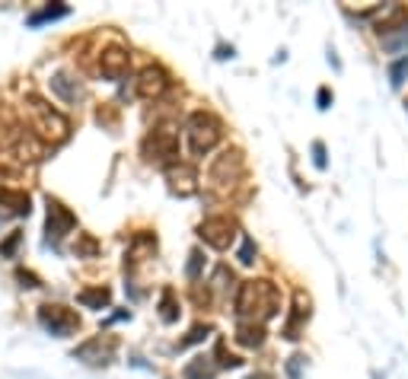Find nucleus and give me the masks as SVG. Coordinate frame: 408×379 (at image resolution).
<instances>
[{
    "label": "nucleus",
    "instance_id": "nucleus-26",
    "mask_svg": "<svg viewBox=\"0 0 408 379\" xmlns=\"http://www.w3.org/2000/svg\"><path fill=\"white\" fill-rule=\"evenodd\" d=\"M240 262L242 264H252L255 262V242L249 236H242V246H240Z\"/></svg>",
    "mask_w": 408,
    "mask_h": 379
},
{
    "label": "nucleus",
    "instance_id": "nucleus-19",
    "mask_svg": "<svg viewBox=\"0 0 408 379\" xmlns=\"http://www.w3.org/2000/svg\"><path fill=\"white\" fill-rule=\"evenodd\" d=\"M159 319L166 322V325L179 322V303H175V293L169 287L163 290V297H159Z\"/></svg>",
    "mask_w": 408,
    "mask_h": 379
},
{
    "label": "nucleus",
    "instance_id": "nucleus-8",
    "mask_svg": "<svg viewBox=\"0 0 408 379\" xmlns=\"http://www.w3.org/2000/svg\"><path fill=\"white\" fill-rule=\"evenodd\" d=\"M77 226V217L67 211L61 201H55V198H48V223H45V233H48V246H55L58 249L61 246V240H64L67 233Z\"/></svg>",
    "mask_w": 408,
    "mask_h": 379
},
{
    "label": "nucleus",
    "instance_id": "nucleus-30",
    "mask_svg": "<svg viewBox=\"0 0 408 379\" xmlns=\"http://www.w3.org/2000/svg\"><path fill=\"white\" fill-rule=\"evenodd\" d=\"M17 278L23 280V287H42V284H39V278H35V274H29V271H19Z\"/></svg>",
    "mask_w": 408,
    "mask_h": 379
},
{
    "label": "nucleus",
    "instance_id": "nucleus-23",
    "mask_svg": "<svg viewBox=\"0 0 408 379\" xmlns=\"http://www.w3.org/2000/svg\"><path fill=\"white\" fill-rule=\"evenodd\" d=\"M201 268H204V252H201V249H195L192 255H188V268H185L188 280H198L201 278Z\"/></svg>",
    "mask_w": 408,
    "mask_h": 379
},
{
    "label": "nucleus",
    "instance_id": "nucleus-12",
    "mask_svg": "<svg viewBox=\"0 0 408 379\" xmlns=\"http://www.w3.org/2000/svg\"><path fill=\"white\" fill-rule=\"evenodd\" d=\"M166 179H169V188H173V195H179V198H188V195H195V191H198V175H195V169L188 163L166 166Z\"/></svg>",
    "mask_w": 408,
    "mask_h": 379
},
{
    "label": "nucleus",
    "instance_id": "nucleus-31",
    "mask_svg": "<svg viewBox=\"0 0 408 379\" xmlns=\"http://www.w3.org/2000/svg\"><path fill=\"white\" fill-rule=\"evenodd\" d=\"M316 102H319V108H329V102H332V93L322 86V90H319V96H316Z\"/></svg>",
    "mask_w": 408,
    "mask_h": 379
},
{
    "label": "nucleus",
    "instance_id": "nucleus-7",
    "mask_svg": "<svg viewBox=\"0 0 408 379\" xmlns=\"http://www.w3.org/2000/svg\"><path fill=\"white\" fill-rule=\"evenodd\" d=\"M236 233H240V226H236L233 217H208V220L198 223V236L208 242L211 249H220V252L233 246Z\"/></svg>",
    "mask_w": 408,
    "mask_h": 379
},
{
    "label": "nucleus",
    "instance_id": "nucleus-14",
    "mask_svg": "<svg viewBox=\"0 0 408 379\" xmlns=\"http://www.w3.org/2000/svg\"><path fill=\"white\" fill-rule=\"evenodd\" d=\"M265 325H258V322H240L236 325V341L242 347H262L265 344Z\"/></svg>",
    "mask_w": 408,
    "mask_h": 379
},
{
    "label": "nucleus",
    "instance_id": "nucleus-3",
    "mask_svg": "<svg viewBox=\"0 0 408 379\" xmlns=\"http://www.w3.org/2000/svg\"><path fill=\"white\" fill-rule=\"evenodd\" d=\"M240 179H242V153L240 150H224V153L211 163V175H208L211 188H214L217 195H230Z\"/></svg>",
    "mask_w": 408,
    "mask_h": 379
},
{
    "label": "nucleus",
    "instance_id": "nucleus-17",
    "mask_svg": "<svg viewBox=\"0 0 408 379\" xmlns=\"http://www.w3.org/2000/svg\"><path fill=\"white\" fill-rule=\"evenodd\" d=\"M0 207H7L10 214L26 217L29 214V195L26 191H13V188H0Z\"/></svg>",
    "mask_w": 408,
    "mask_h": 379
},
{
    "label": "nucleus",
    "instance_id": "nucleus-24",
    "mask_svg": "<svg viewBox=\"0 0 408 379\" xmlns=\"http://www.w3.org/2000/svg\"><path fill=\"white\" fill-rule=\"evenodd\" d=\"M208 335H211V329H208V325H195V329L188 331V338H185V341H179V351H185L188 344H198V341H201V338H208Z\"/></svg>",
    "mask_w": 408,
    "mask_h": 379
},
{
    "label": "nucleus",
    "instance_id": "nucleus-18",
    "mask_svg": "<svg viewBox=\"0 0 408 379\" xmlns=\"http://www.w3.org/2000/svg\"><path fill=\"white\" fill-rule=\"evenodd\" d=\"M214 363H211V357H195L188 367H185L182 376L185 379H214Z\"/></svg>",
    "mask_w": 408,
    "mask_h": 379
},
{
    "label": "nucleus",
    "instance_id": "nucleus-10",
    "mask_svg": "<svg viewBox=\"0 0 408 379\" xmlns=\"http://www.w3.org/2000/svg\"><path fill=\"white\" fill-rule=\"evenodd\" d=\"M166 90H169V74L163 67L150 64L137 74V96H141V99H159Z\"/></svg>",
    "mask_w": 408,
    "mask_h": 379
},
{
    "label": "nucleus",
    "instance_id": "nucleus-2",
    "mask_svg": "<svg viewBox=\"0 0 408 379\" xmlns=\"http://www.w3.org/2000/svg\"><path fill=\"white\" fill-rule=\"evenodd\" d=\"M185 137H188V147H192L195 157H208L211 150L220 144V137H224V124H220V118L214 112L198 108L185 122Z\"/></svg>",
    "mask_w": 408,
    "mask_h": 379
},
{
    "label": "nucleus",
    "instance_id": "nucleus-20",
    "mask_svg": "<svg viewBox=\"0 0 408 379\" xmlns=\"http://www.w3.org/2000/svg\"><path fill=\"white\" fill-rule=\"evenodd\" d=\"M70 10L64 7V3H58V7H45V10H39V13H32L29 17V26H39V23H48V19H61V17H67Z\"/></svg>",
    "mask_w": 408,
    "mask_h": 379
},
{
    "label": "nucleus",
    "instance_id": "nucleus-4",
    "mask_svg": "<svg viewBox=\"0 0 408 379\" xmlns=\"http://www.w3.org/2000/svg\"><path fill=\"white\" fill-rule=\"evenodd\" d=\"M141 153L150 163L173 166V163H179V137L173 131H150L141 144Z\"/></svg>",
    "mask_w": 408,
    "mask_h": 379
},
{
    "label": "nucleus",
    "instance_id": "nucleus-11",
    "mask_svg": "<svg viewBox=\"0 0 408 379\" xmlns=\"http://www.w3.org/2000/svg\"><path fill=\"white\" fill-rule=\"evenodd\" d=\"M128 64H131V55H128L122 45H108L99 55V70L106 80H122L128 74Z\"/></svg>",
    "mask_w": 408,
    "mask_h": 379
},
{
    "label": "nucleus",
    "instance_id": "nucleus-32",
    "mask_svg": "<svg viewBox=\"0 0 408 379\" xmlns=\"http://www.w3.org/2000/svg\"><path fill=\"white\" fill-rule=\"evenodd\" d=\"M249 379H275V376H271V373H252Z\"/></svg>",
    "mask_w": 408,
    "mask_h": 379
},
{
    "label": "nucleus",
    "instance_id": "nucleus-21",
    "mask_svg": "<svg viewBox=\"0 0 408 379\" xmlns=\"http://www.w3.org/2000/svg\"><path fill=\"white\" fill-rule=\"evenodd\" d=\"M96 252H99V242L93 240L90 233H80V236H77V255L93 258V255H96Z\"/></svg>",
    "mask_w": 408,
    "mask_h": 379
},
{
    "label": "nucleus",
    "instance_id": "nucleus-5",
    "mask_svg": "<svg viewBox=\"0 0 408 379\" xmlns=\"http://www.w3.org/2000/svg\"><path fill=\"white\" fill-rule=\"evenodd\" d=\"M39 322H42V329L51 331L55 338H67V335H74L80 329V315L74 309H67V306H58V303H45L39 306Z\"/></svg>",
    "mask_w": 408,
    "mask_h": 379
},
{
    "label": "nucleus",
    "instance_id": "nucleus-9",
    "mask_svg": "<svg viewBox=\"0 0 408 379\" xmlns=\"http://www.w3.org/2000/svg\"><path fill=\"white\" fill-rule=\"evenodd\" d=\"M115 347H118V341L112 338V335H96V338L84 341V344L77 347L74 357L84 363H93V367H99V363H108L115 357Z\"/></svg>",
    "mask_w": 408,
    "mask_h": 379
},
{
    "label": "nucleus",
    "instance_id": "nucleus-15",
    "mask_svg": "<svg viewBox=\"0 0 408 379\" xmlns=\"http://www.w3.org/2000/svg\"><path fill=\"white\" fill-rule=\"evenodd\" d=\"M77 303L86 306V309H106L108 303H112V293H108V287H86L77 293Z\"/></svg>",
    "mask_w": 408,
    "mask_h": 379
},
{
    "label": "nucleus",
    "instance_id": "nucleus-27",
    "mask_svg": "<svg viewBox=\"0 0 408 379\" xmlns=\"http://www.w3.org/2000/svg\"><path fill=\"white\" fill-rule=\"evenodd\" d=\"M19 242H23V233H10V236H7V242L0 246V255H3V258H10L13 252H17V246H19Z\"/></svg>",
    "mask_w": 408,
    "mask_h": 379
},
{
    "label": "nucleus",
    "instance_id": "nucleus-22",
    "mask_svg": "<svg viewBox=\"0 0 408 379\" xmlns=\"http://www.w3.org/2000/svg\"><path fill=\"white\" fill-rule=\"evenodd\" d=\"M405 77H408V58H399L396 64H389V83L396 86V90L405 83Z\"/></svg>",
    "mask_w": 408,
    "mask_h": 379
},
{
    "label": "nucleus",
    "instance_id": "nucleus-6",
    "mask_svg": "<svg viewBox=\"0 0 408 379\" xmlns=\"http://www.w3.org/2000/svg\"><path fill=\"white\" fill-rule=\"evenodd\" d=\"M29 106H32L35 112V134L45 140H64L67 131H70V124H67V118L61 115V112H55L51 106H45L42 99H29Z\"/></svg>",
    "mask_w": 408,
    "mask_h": 379
},
{
    "label": "nucleus",
    "instance_id": "nucleus-29",
    "mask_svg": "<svg viewBox=\"0 0 408 379\" xmlns=\"http://www.w3.org/2000/svg\"><path fill=\"white\" fill-rule=\"evenodd\" d=\"M300 367H303V357H291V363H287V373H291V379H300Z\"/></svg>",
    "mask_w": 408,
    "mask_h": 379
},
{
    "label": "nucleus",
    "instance_id": "nucleus-28",
    "mask_svg": "<svg viewBox=\"0 0 408 379\" xmlns=\"http://www.w3.org/2000/svg\"><path fill=\"white\" fill-rule=\"evenodd\" d=\"M313 163H316L319 169H325V147L322 144H313Z\"/></svg>",
    "mask_w": 408,
    "mask_h": 379
},
{
    "label": "nucleus",
    "instance_id": "nucleus-16",
    "mask_svg": "<svg viewBox=\"0 0 408 379\" xmlns=\"http://www.w3.org/2000/svg\"><path fill=\"white\" fill-rule=\"evenodd\" d=\"M51 90L58 93L64 102H77L80 96H84V86H80L77 80H70L67 74H55V77H51Z\"/></svg>",
    "mask_w": 408,
    "mask_h": 379
},
{
    "label": "nucleus",
    "instance_id": "nucleus-1",
    "mask_svg": "<svg viewBox=\"0 0 408 379\" xmlns=\"http://www.w3.org/2000/svg\"><path fill=\"white\" fill-rule=\"evenodd\" d=\"M281 309V293L271 280H246L236 293V315L242 322H262Z\"/></svg>",
    "mask_w": 408,
    "mask_h": 379
},
{
    "label": "nucleus",
    "instance_id": "nucleus-25",
    "mask_svg": "<svg viewBox=\"0 0 408 379\" xmlns=\"http://www.w3.org/2000/svg\"><path fill=\"white\" fill-rule=\"evenodd\" d=\"M217 357H220V367H226V370H233V367H240V363H242L236 354H226L224 341H217Z\"/></svg>",
    "mask_w": 408,
    "mask_h": 379
},
{
    "label": "nucleus",
    "instance_id": "nucleus-13",
    "mask_svg": "<svg viewBox=\"0 0 408 379\" xmlns=\"http://www.w3.org/2000/svg\"><path fill=\"white\" fill-rule=\"evenodd\" d=\"M309 297L307 293H303V290H297V293H293V309H291V315H287V322H284V338H291V341H297L300 338V329L303 325H307L309 322Z\"/></svg>",
    "mask_w": 408,
    "mask_h": 379
}]
</instances>
